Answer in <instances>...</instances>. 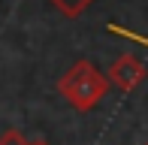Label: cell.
Instances as JSON below:
<instances>
[{"instance_id":"1","label":"cell","mask_w":148,"mask_h":145,"mask_svg":"<svg viewBox=\"0 0 148 145\" xmlns=\"http://www.w3.org/2000/svg\"><path fill=\"white\" fill-rule=\"evenodd\" d=\"M109 88H112V85H109V79H106V72H100L88 57L76 61L64 76L58 79V94L64 97L76 112L97 109Z\"/></svg>"},{"instance_id":"2","label":"cell","mask_w":148,"mask_h":145,"mask_svg":"<svg viewBox=\"0 0 148 145\" xmlns=\"http://www.w3.org/2000/svg\"><path fill=\"white\" fill-rule=\"evenodd\" d=\"M106 79H109V85H115L118 91L130 94V91H136L139 85L148 79V70H145V64L139 61L133 51H124V55H118L115 61H112Z\"/></svg>"},{"instance_id":"3","label":"cell","mask_w":148,"mask_h":145,"mask_svg":"<svg viewBox=\"0 0 148 145\" xmlns=\"http://www.w3.org/2000/svg\"><path fill=\"white\" fill-rule=\"evenodd\" d=\"M51 6H55L58 12H64L66 18H76V15H82L85 9L94 3V0H49Z\"/></svg>"},{"instance_id":"4","label":"cell","mask_w":148,"mask_h":145,"mask_svg":"<svg viewBox=\"0 0 148 145\" xmlns=\"http://www.w3.org/2000/svg\"><path fill=\"white\" fill-rule=\"evenodd\" d=\"M0 145H27V139H24L21 130L9 127V130H3V133H0Z\"/></svg>"},{"instance_id":"5","label":"cell","mask_w":148,"mask_h":145,"mask_svg":"<svg viewBox=\"0 0 148 145\" xmlns=\"http://www.w3.org/2000/svg\"><path fill=\"white\" fill-rule=\"evenodd\" d=\"M27 145H51L49 139H33V142H27Z\"/></svg>"},{"instance_id":"6","label":"cell","mask_w":148,"mask_h":145,"mask_svg":"<svg viewBox=\"0 0 148 145\" xmlns=\"http://www.w3.org/2000/svg\"><path fill=\"white\" fill-rule=\"evenodd\" d=\"M145 145H148V142H145Z\"/></svg>"}]
</instances>
